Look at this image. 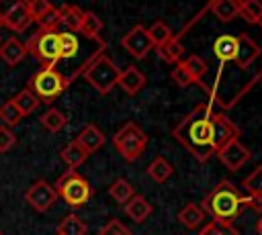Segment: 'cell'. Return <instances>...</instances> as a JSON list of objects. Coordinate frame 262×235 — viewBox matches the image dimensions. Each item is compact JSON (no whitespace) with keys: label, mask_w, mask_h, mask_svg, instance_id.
Here are the masks:
<instances>
[{"label":"cell","mask_w":262,"mask_h":235,"mask_svg":"<svg viewBox=\"0 0 262 235\" xmlns=\"http://www.w3.org/2000/svg\"><path fill=\"white\" fill-rule=\"evenodd\" d=\"M147 35H149L154 47H160V45H164V43L172 37V31H170V27H168L164 20H156V22L147 29Z\"/></svg>","instance_id":"cell-32"},{"label":"cell","mask_w":262,"mask_h":235,"mask_svg":"<svg viewBox=\"0 0 262 235\" xmlns=\"http://www.w3.org/2000/svg\"><path fill=\"white\" fill-rule=\"evenodd\" d=\"M235 37V57L227 63H219L213 82L201 88L209 98L207 102L219 106L221 110H229L231 106H235L262 80V39H256L250 33H237Z\"/></svg>","instance_id":"cell-1"},{"label":"cell","mask_w":262,"mask_h":235,"mask_svg":"<svg viewBox=\"0 0 262 235\" xmlns=\"http://www.w3.org/2000/svg\"><path fill=\"white\" fill-rule=\"evenodd\" d=\"M113 145L125 161H135L143 155V151L147 147V135L141 131V127L137 123L129 121L115 133Z\"/></svg>","instance_id":"cell-4"},{"label":"cell","mask_w":262,"mask_h":235,"mask_svg":"<svg viewBox=\"0 0 262 235\" xmlns=\"http://www.w3.org/2000/svg\"><path fill=\"white\" fill-rule=\"evenodd\" d=\"M0 20L4 27H8L14 33H23L33 20L29 14V4L25 0H16L12 4H8L4 10H0Z\"/></svg>","instance_id":"cell-12"},{"label":"cell","mask_w":262,"mask_h":235,"mask_svg":"<svg viewBox=\"0 0 262 235\" xmlns=\"http://www.w3.org/2000/svg\"><path fill=\"white\" fill-rule=\"evenodd\" d=\"M180 63L186 67V72L192 76V80L201 86V84H203V78H205V76H207V72H209V63H207L201 55H194V53H192V55H188L186 59H182Z\"/></svg>","instance_id":"cell-27"},{"label":"cell","mask_w":262,"mask_h":235,"mask_svg":"<svg viewBox=\"0 0 262 235\" xmlns=\"http://www.w3.org/2000/svg\"><path fill=\"white\" fill-rule=\"evenodd\" d=\"M68 125V116L59 108H47L41 114V127H45L49 133H57Z\"/></svg>","instance_id":"cell-30"},{"label":"cell","mask_w":262,"mask_h":235,"mask_svg":"<svg viewBox=\"0 0 262 235\" xmlns=\"http://www.w3.org/2000/svg\"><path fill=\"white\" fill-rule=\"evenodd\" d=\"M27 53H31L43 67H55L59 63V31H39L25 43Z\"/></svg>","instance_id":"cell-6"},{"label":"cell","mask_w":262,"mask_h":235,"mask_svg":"<svg viewBox=\"0 0 262 235\" xmlns=\"http://www.w3.org/2000/svg\"><path fill=\"white\" fill-rule=\"evenodd\" d=\"M53 188H55L57 196H59L66 204H70V206H74V208L86 204V202L90 200V196H92V186H90V182H88L82 174H78V172H74V170H68L66 174H61V176L57 178V182H55Z\"/></svg>","instance_id":"cell-5"},{"label":"cell","mask_w":262,"mask_h":235,"mask_svg":"<svg viewBox=\"0 0 262 235\" xmlns=\"http://www.w3.org/2000/svg\"><path fill=\"white\" fill-rule=\"evenodd\" d=\"M59 25H61V16H59V8H57V6H53L49 12H45V14L37 20L39 31H57Z\"/></svg>","instance_id":"cell-35"},{"label":"cell","mask_w":262,"mask_h":235,"mask_svg":"<svg viewBox=\"0 0 262 235\" xmlns=\"http://www.w3.org/2000/svg\"><path fill=\"white\" fill-rule=\"evenodd\" d=\"M59 155H61V159L66 161V166H68L70 170H74V172H76V170L86 161V157H88V153H86L76 141H70V143L61 149Z\"/></svg>","instance_id":"cell-23"},{"label":"cell","mask_w":262,"mask_h":235,"mask_svg":"<svg viewBox=\"0 0 262 235\" xmlns=\"http://www.w3.org/2000/svg\"><path fill=\"white\" fill-rule=\"evenodd\" d=\"M256 231L262 235V215H260V219H258V223H256Z\"/></svg>","instance_id":"cell-40"},{"label":"cell","mask_w":262,"mask_h":235,"mask_svg":"<svg viewBox=\"0 0 262 235\" xmlns=\"http://www.w3.org/2000/svg\"><path fill=\"white\" fill-rule=\"evenodd\" d=\"M68 80L55 69V67H41L29 82L27 88L33 90V94L39 98V102H53L66 88H68Z\"/></svg>","instance_id":"cell-8"},{"label":"cell","mask_w":262,"mask_h":235,"mask_svg":"<svg viewBox=\"0 0 262 235\" xmlns=\"http://www.w3.org/2000/svg\"><path fill=\"white\" fill-rule=\"evenodd\" d=\"M117 86H121L123 92H127V94L133 96V94H137V92L145 86V76H143V72H141L139 67L129 65V67H125V69L121 72Z\"/></svg>","instance_id":"cell-15"},{"label":"cell","mask_w":262,"mask_h":235,"mask_svg":"<svg viewBox=\"0 0 262 235\" xmlns=\"http://www.w3.org/2000/svg\"><path fill=\"white\" fill-rule=\"evenodd\" d=\"M239 127L233 125L227 114L215 112L209 102H199L172 129V137L199 163H207L211 155H215L227 141L239 139Z\"/></svg>","instance_id":"cell-2"},{"label":"cell","mask_w":262,"mask_h":235,"mask_svg":"<svg viewBox=\"0 0 262 235\" xmlns=\"http://www.w3.org/2000/svg\"><path fill=\"white\" fill-rule=\"evenodd\" d=\"M84 80L98 92V94H108L117 84L121 69L115 65V61L108 55H98L86 69H84Z\"/></svg>","instance_id":"cell-7"},{"label":"cell","mask_w":262,"mask_h":235,"mask_svg":"<svg viewBox=\"0 0 262 235\" xmlns=\"http://www.w3.org/2000/svg\"><path fill=\"white\" fill-rule=\"evenodd\" d=\"M239 16L250 25H262V2L260 0H239Z\"/></svg>","instance_id":"cell-31"},{"label":"cell","mask_w":262,"mask_h":235,"mask_svg":"<svg viewBox=\"0 0 262 235\" xmlns=\"http://www.w3.org/2000/svg\"><path fill=\"white\" fill-rule=\"evenodd\" d=\"M174 174V166L164 157V155H158L149 161L147 166V176L156 182V184H164L166 180H170V176Z\"/></svg>","instance_id":"cell-21"},{"label":"cell","mask_w":262,"mask_h":235,"mask_svg":"<svg viewBox=\"0 0 262 235\" xmlns=\"http://www.w3.org/2000/svg\"><path fill=\"white\" fill-rule=\"evenodd\" d=\"M20 119H23V114H20V112H18V108L14 106L12 98H10V100H6V102L0 106V121H2V125H4V127L12 129L14 125H18V123H20Z\"/></svg>","instance_id":"cell-33"},{"label":"cell","mask_w":262,"mask_h":235,"mask_svg":"<svg viewBox=\"0 0 262 235\" xmlns=\"http://www.w3.org/2000/svg\"><path fill=\"white\" fill-rule=\"evenodd\" d=\"M0 27H2V20H0Z\"/></svg>","instance_id":"cell-41"},{"label":"cell","mask_w":262,"mask_h":235,"mask_svg":"<svg viewBox=\"0 0 262 235\" xmlns=\"http://www.w3.org/2000/svg\"><path fill=\"white\" fill-rule=\"evenodd\" d=\"M207 10H211L221 22H231L239 16V0H213L207 4Z\"/></svg>","instance_id":"cell-18"},{"label":"cell","mask_w":262,"mask_h":235,"mask_svg":"<svg viewBox=\"0 0 262 235\" xmlns=\"http://www.w3.org/2000/svg\"><path fill=\"white\" fill-rule=\"evenodd\" d=\"M74 141L90 155V153H96L104 145V133L96 125H86V127L80 129V133L76 135Z\"/></svg>","instance_id":"cell-13"},{"label":"cell","mask_w":262,"mask_h":235,"mask_svg":"<svg viewBox=\"0 0 262 235\" xmlns=\"http://www.w3.org/2000/svg\"><path fill=\"white\" fill-rule=\"evenodd\" d=\"M98 235H131V231H129L119 219H111L106 225L100 227Z\"/></svg>","instance_id":"cell-38"},{"label":"cell","mask_w":262,"mask_h":235,"mask_svg":"<svg viewBox=\"0 0 262 235\" xmlns=\"http://www.w3.org/2000/svg\"><path fill=\"white\" fill-rule=\"evenodd\" d=\"M213 53L219 63H227L237 53V37L235 35H221L213 43Z\"/></svg>","instance_id":"cell-17"},{"label":"cell","mask_w":262,"mask_h":235,"mask_svg":"<svg viewBox=\"0 0 262 235\" xmlns=\"http://www.w3.org/2000/svg\"><path fill=\"white\" fill-rule=\"evenodd\" d=\"M125 213H127V217H129L131 221H135V223H143V221L151 215V204L147 202L145 196H141V194H133V198L125 204Z\"/></svg>","instance_id":"cell-20"},{"label":"cell","mask_w":262,"mask_h":235,"mask_svg":"<svg viewBox=\"0 0 262 235\" xmlns=\"http://www.w3.org/2000/svg\"><path fill=\"white\" fill-rule=\"evenodd\" d=\"M121 47L135 59H143L154 49V43L147 35V29L143 25H135L121 37Z\"/></svg>","instance_id":"cell-9"},{"label":"cell","mask_w":262,"mask_h":235,"mask_svg":"<svg viewBox=\"0 0 262 235\" xmlns=\"http://www.w3.org/2000/svg\"><path fill=\"white\" fill-rule=\"evenodd\" d=\"M14 145H16V137H14L12 129H8V127L0 125V153L10 151Z\"/></svg>","instance_id":"cell-39"},{"label":"cell","mask_w":262,"mask_h":235,"mask_svg":"<svg viewBox=\"0 0 262 235\" xmlns=\"http://www.w3.org/2000/svg\"><path fill=\"white\" fill-rule=\"evenodd\" d=\"M203 219H205V213H203V208H201L199 204H194V202H188V204L182 206L180 213H178V221H180L186 229H196V227H201Z\"/></svg>","instance_id":"cell-25"},{"label":"cell","mask_w":262,"mask_h":235,"mask_svg":"<svg viewBox=\"0 0 262 235\" xmlns=\"http://www.w3.org/2000/svg\"><path fill=\"white\" fill-rule=\"evenodd\" d=\"M246 196L252 202V208L262 215V166H258L246 180H244Z\"/></svg>","instance_id":"cell-14"},{"label":"cell","mask_w":262,"mask_h":235,"mask_svg":"<svg viewBox=\"0 0 262 235\" xmlns=\"http://www.w3.org/2000/svg\"><path fill=\"white\" fill-rule=\"evenodd\" d=\"M12 102H14V106L18 108V112H20L23 116L31 114V112L39 106V98L33 94L31 88H23L20 92H16V96L12 98Z\"/></svg>","instance_id":"cell-29"},{"label":"cell","mask_w":262,"mask_h":235,"mask_svg":"<svg viewBox=\"0 0 262 235\" xmlns=\"http://www.w3.org/2000/svg\"><path fill=\"white\" fill-rule=\"evenodd\" d=\"M100 31H102V20L98 18L96 12H90L86 10L82 14V25H80V35L86 37V39H98L100 37Z\"/></svg>","instance_id":"cell-26"},{"label":"cell","mask_w":262,"mask_h":235,"mask_svg":"<svg viewBox=\"0 0 262 235\" xmlns=\"http://www.w3.org/2000/svg\"><path fill=\"white\" fill-rule=\"evenodd\" d=\"M88 227L86 223L76 215V213H70L61 219V223L57 225V231L55 235H86Z\"/></svg>","instance_id":"cell-24"},{"label":"cell","mask_w":262,"mask_h":235,"mask_svg":"<svg viewBox=\"0 0 262 235\" xmlns=\"http://www.w3.org/2000/svg\"><path fill=\"white\" fill-rule=\"evenodd\" d=\"M215 155H217V159H219L229 172H237V170L250 159V149H248L239 139H231V141H227Z\"/></svg>","instance_id":"cell-10"},{"label":"cell","mask_w":262,"mask_h":235,"mask_svg":"<svg viewBox=\"0 0 262 235\" xmlns=\"http://www.w3.org/2000/svg\"><path fill=\"white\" fill-rule=\"evenodd\" d=\"M82 14L84 10L76 4H63L59 6V16H61V25L66 27L68 33H78L80 25H82Z\"/></svg>","instance_id":"cell-22"},{"label":"cell","mask_w":262,"mask_h":235,"mask_svg":"<svg viewBox=\"0 0 262 235\" xmlns=\"http://www.w3.org/2000/svg\"><path fill=\"white\" fill-rule=\"evenodd\" d=\"M0 235H2V231H0Z\"/></svg>","instance_id":"cell-42"},{"label":"cell","mask_w":262,"mask_h":235,"mask_svg":"<svg viewBox=\"0 0 262 235\" xmlns=\"http://www.w3.org/2000/svg\"><path fill=\"white\" fill-rule=\"evenodd\" d=\"M196 235H239V231H237L231 223L211 221V223H207L205 227H201Z\"/></svg>","instance_id":"cell-34"},{"label":"cell","mask_w":262,"mask_h":235,"mask_svg":"<svg viewBox=\"0 0 262 235\" xmlns=\"http://www.w3.org/2000/svg\"><path fill=\"white\" fill-rule=\"evenodd\" d=\"M25 200L37 210V213H45L53 206V202L57 200V192L51 184H47L45 180H37L27 192H25Z\"/></svg>","instance_id":"cell-11"},{"label":"cell","mask_w":262,"mask_h":235,"mask_svg":"<svg viewBox=\"0 0 262 235\" xmlns=\"http://www.w3.org/2000/svg\"><path fill=\"white\" fill-rule=\"evenodd\" d=\"M199 206L213 221L231 223L233 225V221L242 215L244 208H252V202L231 182L221 180L211 192H207V196H203V200H201Z\"/></svg>","instance_id":"cell-3"},{"label":"cell","mask_w":262,"mask_h":235,"mask_svg":"<svg viewBox=\"0 0 262 235\" xmlns=\"http://www.w3.org/2000/svg\"><path fill=\"white\" fill-rule=\"evenodd\" d=\"M108 194L113 196V200L117 202V204H121V206H125L131 198H133V194H135V190H133V186L125 180V178H117L111 186H108Z\"/></svg>","instance_id":"cell-28"},{"label":"cell","mask_w":262,"mask_h":235,"mask_svg":"<svg viewBox=\"0 0 262 235\" xmlns=\"http://www.w3.org/2000/svg\"><path fill=\"white\" fill-rule=\"evenodd\" d=\"M158 49V55L166 61V63H180L182 61V55H184V45L180 43V35H172L164 45L156 47Z\"/></svg>","instance_id":"cell-19"},{"label":"cell","mask_w":262,"mask_h":235,"mask_svg":"<svg viewBox=\"0 0 262 235\" xmlns=\"http://www.w3.org/2000/svg\"><path fill=\"white\" fill-rule=\"evenodd\" d=\"M25 55H27V47L16 37H10L4 43H0V57L6 65H18L25 59Z\"/></svg>","instance_id":"cell-16"},{"label":"cell","mask_w":262,"mask_h":235,"mask_svg":"<svg viewBox=\"0 0 262 235\" xmlns=\"http://www.w3.org/2000/svg\"><path fill=\"white\" fill-rule=\"evenodd\" d=\"M170 78H172V82H174L176 86H180V88H188V86L196 84V82L192 80V76L186 72V67H184L182 63H176V65L172 67V72H170Z\"/></svg>","instance_id":"cell-36"},{"label":"cell","mask_w":262,"mask_h":235,"mask_svg":"<svg viewBox=\"0 0 262 235\" xmlns=\"http://www.w3.org/2000/svg\"><path fill=\"white\" fill-rule=\"evenodd\" d=\"M27 4H29V14H31V20L33 22H37L45 12H49L53 8V4L49 0H31Z\"/></svg>","instance_id":"cell-37"}]
</instances>
